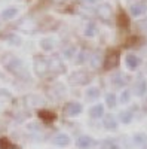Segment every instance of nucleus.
I'll list each match as a JSON object with an SVG mask.
<instances>
[{
  "instance_id": "15",
  "label": "nucleus",
  "mask_w": 147,
  "mask_h": 149,
  "mask_svg": "<svg viewBox=\"0 0 147 149\" xmlns=\"http://www.w3.org/2000/svg\"><path fill=\"white\" fill-rule=\"evenodd\" d=\"M106 102H107V106L115 107V106H116V97H115L113 94H108V95L106 97Z\"/></svg>"
},
{
  "instance_id": "18",
  "label": "nucleus",
  "mask_w": 147,
  "mask_h": 149,
  "mask_svg": "<svg viewBox=\"0 0 147 149\" xmlns=\"http://www.w3.org/2000/svg\"><path fill=\"white\" fill-rule=\"evenodd\" d=\"M98 95H100V94H98V90H97V88H91V90H89V93L86 94V97H88V98H97Z\"/></svg>"
},
{
  "instance_id": "19",
  "label": "nucleus",
  "mask_w": 147,
  "mask_h": 149,
  "mask_svg": "<svg viewBox=\"0 0 147 149\" xmlns=\"http://www.w3.org/2000/svg\"><path fill=\"white\" fill-rule=\"evenodd\" d=\"M9 148H12V146H10V143H9L6 139L0 140V149H9Z\"/></svg>"
},
{
  "instance_id": "5",
  "label": "nucleus",
  "mask_w": 147,
  "mask_h": 149,
  "mask_svg": "<svg viewBox=\"0 0 147 149\" xmlns=\"http://www.w3.org/2000/svg\"><path fill=\"white\" fill-rule=\"evenodd\" d=\"M104 115V106L103 104H95L89 109V116L94 119H98Z\"/></svg>"
},
{
  "instance_id": "12",
  "label": "nucleus",
  "mask_w": 147,
  "mask_h": 149,
  "mask_svg": "<svg viewBox=\"0 0 147 149\" xmlns=\"http://www.w3.org/2000/svg\"><path fill=\"white\" fill-rule=\"evenodd\" d=\"M103 148L104 149H117L119 145L116 143V140H112V139H106L103 142Z\"/></svg>"
},
{
  "instance_id": "3",
  "label": "nucleus",
  "mask_w": 147,
  "mask_h": 149,
  "mask_svg": "<svg viewBox=\"0 0 147 149\" xmlns=\"http://www.w3.org/2000/svg\"><path fill=\"white\" fill-rule=\"evenodd\" d=\"M119 54L117 52H113V54H108L106 57V61H104V69L106 70H110V69H113L119 64Z\"/></svg>"
},
{
  "instance_id": "17",
  "label": "nucleus",
  "mask_w": 147,
  "mask_h": 149,
  "mask_svg": "<svg viewBox=\"0 0 147 149\" xmlns=\"http://www.w3.org/2000/svg\"><path fill=\"white\" fill-rule=\"evenodd\" d=\"M40 115H43L42 118H43V119H46V121H52V119L55 118V115H54V113H51V112H40Z\"/></svg>"
},
{
  "instance_id": "11",
  "label": "nucleus",
  "mask_w": 147,
  "mask_h": 149,
  "mask_svg": "<svg viewBox=\"0 0 147 149\" xmlns=\"http://www.w3.org/2000/svg\"><path fill=\"white\" fill-rule=\"evenodd\" d=\"M120 121L124 122V124H129L131 121H132V113L129 110H125V112H120Z\"/></svg>"
},
{
  "instance_id": "14",
  "label": "nucleus",
  "mask_w": 147,
  "mask_h": 149,
  "mask_svg": "<svg viewBox=\"0 0 147 149\" xmlns=\"http://www.w3.org/2000/svg\"><path fill=\"white\" fill-rule=\"evenodd\" d=\"M134 142H135L137 145H144L147 142V136H144V134H135V136H134Z\"/></svg>"
},
{
  "instance_id": "9",
  "label": "nucleus",
  "mask_w": 147,
  "mask_h": 149,
  "mask_svg": "<svg viewBox=\"0 0 147 149\" xmlns=\"http://www.w3.org/2000/svg\"><path fill=\"white\" fill-rule=\"evenodd\" d=\"M98 14H100V17L103 19H108V17L112 15V8H110L108 5H101L100 6V10H98Z\"/></svg>"
},
{
  "instance_id": "13",
  "label": "nucleus",
  "mask_w": 147,
  "mask_h": 149,
  "mask_svg": "<svg viewBox=\"0 0 147 149\" xmlns=\"http://www.w3.org/2000/svg\"><path fill=\"white\" fill-rule=\"evenodd\" d=\"M17 8H9V9H6L5 12H3V18H6V19H9V18H12V17H15L17 15Z\"/></svg>"
},
{
  "instance_id": "8",
  "label": "nucleus",
  "mask_w": 147,
  "mask_h": 149,
  "mask_svg": "<svg viewBox=\"0 0 147 149\" xmlns=\"http://www.w3.org/2000/svg\"><path fill=\"white\" fill-rule=\"evenodd\" d=\"M125 61H126V66L129 67V69H135L138 64H140V60L135 57V55H132V54H129V55H126V58H125Z\"/></svg>"
},
{
  "instance_id": "10",
  "label": "nucleus",
  "mask_w": 147,
  "mask_h": 149,
  "mask_svg": "<svg viewBox=\"0 0 147 149\" xmlns=\"http://www.w3.org/2000/svg\"><path fill=\"white\" fill-rule=\"evenodd\" d=\"M131 12L135 17H138V15H141V14H144L146 12V6L143 5V3H138V5H134L132 6V9H131Z\"/></svg>"
},
{
  "instance_id": "6",
  "label": "nucleus",
  "mask_w": 147,
  "mask_h": 149,
  "mask_svg": "<svg viewBox=\"0 0 147 149\" xmlns=\"http://www.w3.org/2000/svg\"><path fill=\"white\" fill-rule=\"evenodd\" d=\"M104 127H106V130H116L117 128V121L115 119V116H112V115H106L104 116Z\"/></svg>"
},
{
  "instance_id": "1",
  "label": "nucleus",
  "mask_w": 147,
  "mask_h": 149,
  "mask_svg": "<svg viewBox=\"0 0 147 149\" xmlns=\"http://www.w3.org/2000/svg\"><path fill=\"white\" fill-rule=\"evenodd\" d=\"M64 115L66 116H76L82 112V104L80 103H67L64 106Z\"/></svg>"
},
{
  "instance_id": "7",
  "label": "nucleus",
  "mask_w": 147,
  "mask_h": 149,
  "mask_svg": "<svg viewBox=\"0 0 147 149\" xmlns=\"http://www.w3.org/2000/svg\"><path fill=\"white\" fill-rule=\"evenodd\" d=\"M146 90H147V84L144 79H138L135 82V85H134V91H135L137 95H143L146 93Z\"/></svg>"
},
{
  "instance_id": "16",
  "label": "nucleus",
  "mask_w": 147,
  "mask_h": 149,
  "mask_svg": "<svg viewBox=\"0 0 147 149\" xmlns=\"http://www.w3.org/2000/svg\"><path fill=\"white\" fill-rule=\"evenodd\" d=\"M129 98H131L129 91H124V93H122V95H120V102H122V103H128Z\"/></svg>"
},
{
  "instance_id": "2",
  "label": "nucleus",
  "mask_w": 147,
  "mask_h": 149,
  "mask_svg": "<svg viewBox=\"0 0 147 149\" xmlns=\"http://www.w3.org/2000/svg\"><path fill=\"white\" fill-rule=\"evenodd\" d=\"M94 145V139L91 137V136H86V134H83L80 136V137L76 140V146L79 149H88Z\"/></svg>"
},
{
  "instance_id": "4",
  "label": "nucleus",
  "mask_w": 147,
  "mask_h": 149,
  "mask_svg": "<svg viewBox=\"0 0 147 149\" xmlns=\"http://www.w3.org/2000/svg\"><path fill=\"white\" fill-rule=\"evenodd\" d=\"M52 142H54V145H57V146H61V148H64V146H68L70 145V137L67 134H64V133H59V134H57L55 137L52 139Z\"/></svg>"
}]
</instances>
